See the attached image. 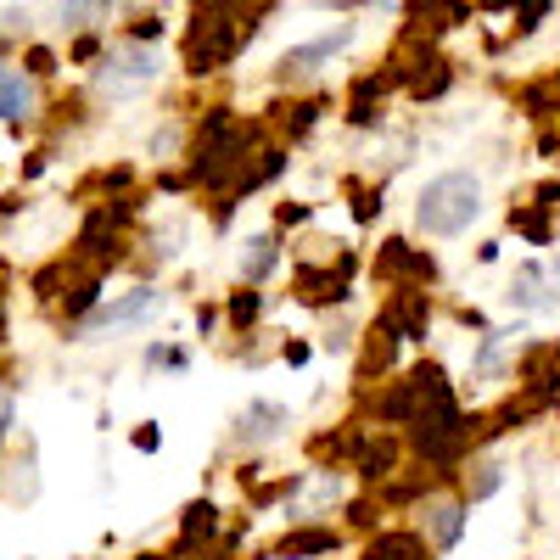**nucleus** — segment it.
I'll return each instance as SVG.
<instances>
[{
	"instance_id": "6",
	"label": "nucleus",
	"mask_w": 560,
	"mask_h": 560,
	"mask_svg": "<svg viewBox=\"0 0 560 560\" xmlns=\"http://www.w3.org/2000/svg\"><path fill=\"white\" fill-rule=\"evenodd\" d=\"M376 325H382L387 337H398V342H420V337H427V325H432V298L427 292H398L382 308Z\"/></svg>"
},
{
	"instance_id": "26",
	"label": "nucleus",
	"mask_w": 560,
	"mask_h": 560,
	"mask_svg": "<svg viewBox=\"0 0 560 560\" xmlns=\"http://www.w3.org/2000/svg\"><path fill=\"white\" fill-rule=\"evenodd\" d=\"M314 113H319V107H314V102H298V107H292V113H287V129H292V135H303V129H308V124H314Z\"/></svg>"
},
{
	"instance_id": "13",
	"label": "nucleus",
	"mask_w": 560,
	"mask_h": 560,
	"mask_svg": "<svg viewBox=\"0 0 560 560\" xmlns=\"http://www.w3.org/2000/svg\"><path fill=\"white\" fill-rule=\"evenodd\" d=\"M337 549V527H298L280 538V560H308V555H331Z\"/></svg>"
},
{
	"instance_id": "30",
	"label": "nucleus",
	"mask_w": 560,
	"mask_h": 560,
	"mask_svg": "<svg viewBox=\"0 0 560 560\" xmlns=\"http://www.w3.org/2000/svg\"><path fill=\"white\" fill-rule=\"evenodd\" d=\"M7 427H12V387H0V438H7Z\"/></svg>"
},
{
	"instance_id": "24",
	"label": "nucleus",
	"mask_w": 560,
	"mask_h": 560,
	"mask_svg": "<svg viewBox=\"0 0 560 560\" xmlns=\"http://www.w3.org/2000/svg\"><path fill=\"white\" fill-rule=\"evenodd\" d=\"M179 242H185V219H174V224L152 230V253H163V258H174V253H179Z\"/></svg>"
},
{
	"instance_id": "29",
	"label": "nucleus",
	"mask_w": 560,
	"mask_h": 560,
	"mask_svg": "<svg viewBox=\"0 0 560 560\" xmlns=\"http://www.w3.org/2000/svg\"><path fill=\"white\" fill-rule=\"evenodd\" d=\"M158 443H163V432H158V427H140V432H135V448H140V454H152Z\"/></svg>"
},
{
	"instance_id": "21",
	"label": "nucleus",
	"mask_w": 560,
	"mask_h": 560,
	"mask_svg": "<svg viewBox=\"0 0 560 560\" xmlns=\"http://www.w3.org/2000/svg\"><path fill=\"white\" fill-rule=\"evenodd\" d=\"M393 459H398V448H393V443H382V448H364L359 471H364V477H387V471H393Z\"/></svg>"
},
{
	"instance_id": "25",
	"label": "nucleus",
	"mask_w": 560,
	"mask_h": 560,
	"mask_svg": "<svg viewBox=\"0 0 560 560\" xmlns=\"http://www.w3.org/2000/svg\"><path fill=\"white\" fill-rule=\"evenodd\" d=\"M152 39H163V18H140L129 28V45H152Z\"/></svg>"
},
{
	"instance_id": "17",
	"label": "nucleus",
	"mask_w": 560,
	"mask_h": 560,
	"mask_svg": "<svg viewBox=\"0 0 560 560\" xmlns=\"http://www.w3.org/2000/svg\"><path fill=\"white\" fill-rule=\"evenodd\" d=\"M504 348H510V331H488V337H482V348H477V359H471V376H477V382L499 376V364H504Z\"/></svg>"
},
{
	"instance_id": "1",
	"label": "nucleus",
	"mask_w": 560,
	"mask_h": 560,
	"mask_svg": "<svg viewBox=\"0 0 560 560\" xmlns=\"http://www.w3.org/2000/svg\"><path fill=\"white\" fill-rule=\"evenodd\" d=\"M477 219H482V179L471 168H448V174L420 185L415 224L427 230V236H465Z\"/></svg>"
},
{
	"instance_id": "10",
	"label": "nucleus",
	"mask_w": 560,
	"mask_h": 560,
	"mask_svg": "<svg viewBox=\"0 0 560 560\" xmlns=\"http://www.w3.org/2000/svg\"><path fill=\"white\" fill-rule=\"evenodd\" d=\"M510 308H522V314H538V308H549L555 303V292H549V269L544 264H522L516 275H510Z\"/></svg>"
},
{
	"instance_id": "3",
	"label": "nucleus",
	"mask_w": 560,
	"mask_h": 560,
	"mask_svg": "<svg viewBox=\"0 0 560 560\" xmlns=\"http://www.w3.org/2000/svg\"><path fill=\"white\" fill-rule=\"evenodd\" d=\"M158 73H163V57L152 45H118V51H107L102 68H96V90L102 96H135V90L152 84Z\"/></svg>"
},
{
	"instance_id": "12",
	"label": "nucleus",
	"mask_w": 560,
	"mask_h": 560,
	"mask_svg": "<svg viewBox=\"0 0 560 560\" xmlns=\"http://www.w3.org/2000/svg\"><path fill=\"white\" fill-rule=\"evenodd\" d=\"M275 264H280V236L258 230V236L242 242V280H247V287H264V280L275 275Z\"/></svg>"
},
{
	"instance_id": "22",
	"label": "nucleus",
	"mask_w": 560,
	"mask_h": 560,
	"mask_svg": "<svg viewBox=\"0 0 560 560\" xmlns=\"http://www.w3.org/2000/svg\"><path fill=\"white\" fill-rule=\"evenodd\" d=\"M23 73H28V79H51V73H57V51H45V45H28Z\"/></svg>"
},
{
	"instance_id": "18",
	"label": "nucleus",
	"mask_w": 560,
	"mask_h": 560,
	"mask_svg": "<svg viewBox=\"0 0 560 560\" xmlns=\"http://www.w3.org/2000/svg\"><path fill=\"white\" fill-rule=\"evenodd\" d=\"M34 471H39V459H34V448H28V454L12 465V482H7V493H12V499H34V493H39V477H34Z\"/></svg>"
},
{
	"instance_id": "2",
	"label": "nucleus",
	"mask_w": 560,
	"mask_h": 560,
	"mask_svg": "<svg viewBox=\"0 0 560 560\" xmlns=\"http://www.w3.org/2000/svg\"><path fill=\"white\" fill-rule=\"evenodd\" d=\"M253 34H258V23H236L230 7H202L191 18V34H185V68H191L197 79L219 73L230 57H236V45L253 39Z\"/></svg>"
},
{
	"instance_id": "8",
	"label": "nucleus",
	"mask_w": 560,
	"mask_h": 560,
	"mask_svg": "<svg viewBox=\"0 0 560 560\" xmlns=\"http://www.w3.org/2000/svg\"><path fill=\"white\" fill-rule=\"evenodd\" d=\"M348 39H353V28L342 23V28L319 34V39H308V45H292V51L280 57V73H287V79H303V73H314L319 62H331V57L342 51V45H348Z\"/></svg>"
},
{
	"instance_id": "27",
	"label": "nucleus",
	"mask_w": 560,
	"mask_h": 560,
	"mask_svg": "<svg viewBox=\"0 0 560 560\" xmlns=\"http://www.w3.org/2000/svg\"><path fill=\"white\" fill-rule=\"evenodd\" d=\"M147 364H152V370H158V364H163V370H179V364H185V353H179V348H152V353H147Z\"/></svg>"
},
{
	"instance_id": "14",
	"label": "nucleus",
	"mask_w": 560,
	"mask_h": 560,
	"mask_svg": "<svg viewBox=\"0 0 560 560\" xmlns=\"http://www.w3.org/2000/svg\"><path fill=\"white\" fill-rule=\"evenodd\" d=\"M348 292V275L331 264V269H298V298L303 303H331Z\"/></svg>"
},
{
	"instance_id": "4",
	"label": "nucleus",
	"mask_w": 560,
	"mask_h": 560,
	"mask_svg": "<svg viewBox=\"0 0 560 560\" xmlns=\"http://www.w3.org/2000/svg\"><path fill=\"white\" fill-rule=\"evenodd\" d=\"M163 287H129V292H118V298H107L90 319H79V337H96V331H118V325H140V319H152V314H163Z\"/></svg>"
},
{
	"instance_id": "23",
	"label": "nucleus",
	"mask_w": 560,
	"mask_h": 560,
	"mask_svg": "<svg viewBox=\"0 0 560 560\" xmlns=\"http://www.w3.org/2000/svg\"><path fill=\"white\" fill-rule=\"evenodd\" d=\"M499 465H477V477L471 482H465V499H488V493H499Z\"/></svg>"
},
{
	"instance_id": "15",
	"label": "nucleus",
	"mask_w": 560,
	"mask_h": 560,
	"mask_svg": "<svg viewBox=\"0 0 560 560\" xmlns=\"http://www.w3.org/2000/svg\"><path fill=\"white\" fill-rule=\"evenodd\" d=\"M364 560H427V544L415 533H382V538H370Z\"/></svg>"
},
{
	"instance_id": "16",
	"label": "nucleus",
	"mask_w": 560,
	"mask_h": 560,
	"mask_svg": "<svg viewBox=\"0 0 560 560\" xmlns=\"http://www.w3.org/2000/svg\"><path fill=\"white\" fill-rule=\"evenodd\" d=\"M219 533V510L208 504V499H197V504H185V516H179V544L191 549L197 538H213Z\"/></svg>"
},
{
	"instance_id": "19",
	"label": "nucleus",
	"mask_w": 560,
	"mask_h": 560,
	"mask_svg": "<svg viewBox=\"0 0 560 560\" xmlns=\"http://www.w3.org/2000/svg\"><path fill=\"white\" fill-rule=\"evenodd\" d=\"M258 314H264V298L258 292H236V298H230V325H236V331H247Z\"/></svg>"
},
{
	"instance_id": "5",
	"label": "nucleus",
	"mask_w": 560,
	"mask_h": 560,
	"mask_svg": "<svg viewBox=\"0 0 560 560\" xmlns=\"http://www.w3.org/2000/svg\"><path fill=\"white\" fill-rule=\"evenodd\" d=\"M376 275L393 280V287H404V292H420V287H432L438 264L420 253V247H409V242H387L382 258H376Z\"/></svg>"
},
{
	"instance_id": "32",
	"label": "nucleus",
	"mask_w": 560,
	"mask_h": 560,
	"mask_svg": "<svg viewBox=\"0 0 560 560\" xmlns=\"http://www.w3.org/2000/svg\"><path fill=\"white\" fill-rule=\"evenodd\" d=\"M303 219H308V208H292V202L280 208V224H303Z\"/></svg>"
},
{
	"instance_id": "7",
	"label": "nucleus",
	"mask_w": 560,
	"mask_h": 560,
	"mask_svg": "<svg viewBox=\"0 0 560 560\" xmlns=\"http://www.w3.org/2000/svg\"><path fill=\"white\" fill-rule=\"evenodd\" d=\"M292 427V415H287V404H269V398H253L247 409H242V420H236V438L247 443V448H264V443H275L280 432Z\"/></svg>"
},
{
	"instance_id": "31",
	"label": "nucleus",
	"mask_w": 560,
	"mask_h": 560,
	"mask_svg": "<svg viewBox=\"0 0 560 560\" xmlns=\"http://www.w3.org/2000/svg\"><path fill=\"white\" fill-rule=\"evenodd\" d=\"M538 18H549V7H527V12H522V23H516V28H522V34H533V28H538Z\"/></svg>"
},
{
	"instance_id": "33",
	"label": "nucleus",
	"mask_w": 560,
	"mask_h": 560,
	"mask_svg": "<svg viewBox=\"0 0 560 560\" xmlns=\"http://www.w3.org/2000/svg\"><path fill=\"white\" fill-rule=\"evenodd\" d=\"M549 287H555V298H560V258H555V269H549Z\"/></svg>"
},
{
	"instance_id": "11",
	"label": "nucleus",
	"mask_w": 560,
	"mask_h": 560,
	"mask_svg": "<svg viewBox=\"0 0 560 560\" xmlns=\"http://www.w3.org/2000/svg\"><path fill=\"white\" fill-rule=\"evenodd\" d=\"M28 113H34V79L18 62H0V118L18 124Z\"/></svg>"
},
{
	"instance_id": "9",
	"label": "nucleus",
	"mask_w": 560,
	"mask_h": 560,
	"mask_svg": "<svg viewBox=\"0 0 560 560\" xmlns=\"http://www.w3.org/2000/svg\"><path fill=\"white\" fill-rule=\"evenodd\" d=\"M420 527H427L432 549H454L459 533H465V504H459V499H432V504H420Z\"/></svg>"
},
{
	"instance_id": "28",
	"label": "nucleus",
	"mask_w": 560,
	"mask_h": 560,
	"mask_svg": "<svg viewBox=\"0 0 560 560\" xmlns=\"http://www.w3.org/2000/svg\"><path fill=\"white\" fill-rule=\"evenodd\" d=\"M90 18H102V7H62V23L68 28H84Z\"/></svg>"
},
{
	"instance_id": "20",
	"label": "nucleus",
	"mask_w": 560,
	"mask_h": 560,
	"mask_svg": "<svg viewBox=\"0 0 560 560\" xmlns=\"http://www.w3.org/2000/svg\"><path fill=\"white\" fill-rule=\"evenodd\" d=\"M549 208H527V213H516L510 208V224L522 230V236H533V242H549V219H544Z\"/></svg>"
},
{
	"instance_id": "34",
	"label": "nucleus",
	"mask_w": 560,
	"mask_h": 560,
	"mask_svg": "<svg viewBox=\"0 0 560 560\" xmlns=\"http://www.w3.org/2000/svg\"><path fill=\"white\" fill-rule=\"evenodd\" d=\"M135 560H168V555H152V549H147V555H135Z\"/></svg>"
}]
</instances>
